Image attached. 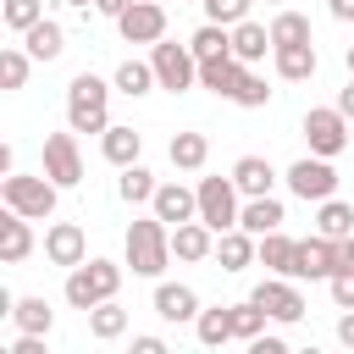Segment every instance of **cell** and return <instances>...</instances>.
I'll list each match as a JSON object with an SVG mask.
<instances>
[{"mask_svg":"<svg viewBox=\"0 0 354 354\" xmlns=\"http://www.w3.org/2000/svg\"><path fill=\"white\" fill-rule=\"evenodd\" d=\"M66 127L72 133H111V83L94 72H77L66 83Z\"/></svg>","mask_w":354,"mask_h":354,"instance_id":"obj_1","label":"cell"},{"mask_svg":"<svg viewBox=\"0 0 354 354\" xmlns=\"http://www.w3.org/2000/svg\"><path fill=\"white\" fill-rule=\"evenodd\" d=\"M55 194L61 188L44 171H11V177H0V205L17 210V216H28V221H50L55 216Z\"/></svg>","mask_w":354,"mask_h":354,"instance_id":"obj_2","label":"cell"},{"mask_svg":"<svg viewBox=\"0 0 354 354\" xmlns=\"http://www.w3.org/2000/svg\"><path fill=\"white\" fill-rule=\"evenodd\" d=\"M127 266H133V277H160L171 266V227L155 216H138L127 227Z\"/></svg>","mask_w":354,"mask_h":354,"instance_id":"obj_3","label":"cell"},{"mask_svg":"<svg viewBox=\"0 0 354 354\" xmlns=\"http://www.w3.org/2000/svg\"><path fill=\"white\" fill-rule=\"evenodd\" d=\"M116 288H122V266L116 260H83L77 271H66V304L83 310V315L100 310V304H111Z\"/></svg>","mask_w":354,"mask_h":354,"instance_id":"obj_4","label":"cell"},{"mask_svg":"<svg viewBox=\"0 0 354 354\" xmlns=\"http://www.w3.org/2000/svg\"><path fill=\"white\" fill-rule=\"evenodd\" d=\"M199 221L221 238V232H232L238 227V216H243V194L232 188V177H199Z\"/></svg>","mask_w":354,"mask_h":354,"instance_id":"obj_5","label":"cell"},{"mask_svg":"<svg viewBox=\"0 0 354 354\" xmlns=\"http://www.w3.org/2000/svg\"><path fill=\"white\" fill-rule=\"evenodd\" d=\"M149 66H155V83H160L166 94H188V88H199V61H194L188 44L160 39V44L149 50Z\"/></svg>","mask_w":354,"mask_h":354,"instance_id":"obj_6","label":"cell"},{"mask_svg":"<svg viewBox=\"0 0 354 354\" xmlns=\"http://www.w3.org/2000/svg\"><path fill=\"white\" fill-rule=\"evenodd\" d=\"M304 138H310V155L337 160V155L348 149L354 127L343 122V111H337V105H315V111H304Z\"/></svg>","mask_w":354,"mask_h":354,"instance_id":"obj_7","label":"cell"},{"mask_svg":"<svg viewBox=\"0 0 354 354\" xmlns=\"http://www.w3.org/2000/svg\"><path fill=\"white\" fill-rule=\"evenodd\" d=\"M288 188L304 205H326V199H337V166L321 160V155H304V160L288 166Z\"/></svg>","mask_w":354,"mask_h":354,"instance_id":"obj_8","label":"cell"},{"mask_svg":"<svg viewBox=\"0 0 354 354\" xmlns=\"http://www.w3.org/2000/svg\"><path fill=\"white\" fill-rule=\"evenodd\" d=\"M343 266H348L343 243H332V238H299V266H293V282H332Z\"/></svg>","mask_w":354,"mask_h":354,"instance_id":"obj_9","label":"cell"},{"mask_svg":"<svg viewBox=\"0 0 354 354\" xmlns=\"http://www.w3.org/2000/svg\"><path fill=\"white\" fill-rule=\"evenodd\" d=\"M277 326H293V321H304V293H299V282H288V277H266V282H254V293H249Z\"/></svg>","mask_w":354,"mask_h":354,"instance_id":"obj_10","label":"cell"},{"mask_svg":"<svg viewBox=\"0 0 354 354\" xmlns=\"http://www.w3.org/2000/svg\"><path fill=\"white\" fill-rule=\"evenodd\" d=\"M44 177H50L55 188H77V183H83L77 133H50V138H44Z\"/></svg>","mask_w":354,"mask_h":354,"instance_id":"obj_11","label":"cell"},{"mask_svg":"<svg viewBox=\"0 0 354 354\" xmlns=\"http://www.w3.org/2000/svg\"><path fill=\"white\" fill-rule=\"evenodd\" d=\"M116 33H122V44H160L166 39V6L160 0H133L127 6V17L116 22Z\"/></svg>","mask_w":354,"mask_h":354,"instance_id":"obj_12","label":"cell"},{"mask_svg":"<svg viewBox=\"0 0 354 354\" xmlns=\"http://www.w3.org/2000/svg\"><path fill=\"white\" fill-rule=\"evenodd\" d=\"M44 260L77 271V266L88 260V238H83V227H77V221H50V227H44Z\"/></svg>","mask_w":354,"mask_h":354,"instance_id":"obj_13","label":"cell"},{"mask_svg":"<svg viewBox=\"0 0 354 354\" xmlns=\"http://www.w3.org/2000/svg\"><path fill=\"white\" fill-rule=\"evenodd\" d=\"M149 216H155V221H166V227L177 232V227L199 221V194H194V188H183V183H160V194H155Z\"/></svg>","mask_w":354,"mask_h":354,"instance_id":"obj_14","label":"cell"},{"mask_svg":"<svg viewBox=\"0 0 354 354\" xmlns=\"http://www.w3.org/2000/svg\"><path fill=\"white\" fill-rule=\"evenodd\" d=\"M227 177H232V188H238L243 199H271V188H277V171H271L266 155H238Z\"/></svg>","mask_w":354,"mask_h":354,"instance_id":"obj_15","label":"cell"},{"mask_svg":"<svg viewBox=\"0 0 354 354\" xmlns=\"http://www.w3.org/2000/svg\"><path fill=\"white\" fill-rule=\"evenodd\" d=\"M199 293L188 288V282H155V315L160 321H171V326H183V321H199Z\"/></svg>","mask_w":354,"mask_h":354,"instance_id":"obj_16","label":"cell"},{"mask_svg":"<svg viewBox=\"0 0 354 354\" xmlns=\"http://www.w3.org/2000/svg\"><path fill=\"white\" fill-rule=\"evenodd\" d=\"M11 321H17V332H22V337H50L55 310H50V299H44V293H22V299H11Z\"/></svg>","mask_w":354,"mask_h":354,"instance_id":"obj_17","label":"cell"},{"mask_svg":"<svg viewBox=\"0 0 354 354\" xmlns=\"http://www.w3.org/2000/svg\"><path fill=\"white\" fill-rule=\"evenodd\" d=\"M100 155L111 160V166H138V155H144V133L138 127H122V122H111V133H100Z\"/></svg>","mask_w":354,"mask_h":354,"instance_id":"obj_18","label":"cell"},{"mask_svg":"<svg viewBox=\"0 0 354 354\" xmlns=\"http://www.w3.org/2000/svg\"><path fill=\"white\" fill-rule=\"evenodd\" d=\"M282 221H288V210H282V199H277V194H271V199H243V216H238V227H243L249 238L282 232Z\"/></svg>","mask_w":354,"mask_h":354,"instance_id":"obj_19","label":"cell"},{"mask_svg":"<svg viewBox=\"0 0 354 354\" xmlns=\"http://www.w3.org/2000/svg\"><path fill=\"white\" fill-rule=\"evenodd\" d=\"M28 254H33V227H28V216L6 210V216H0V260H6V266H22Z\"/></svg>","mask_w":354,"mask_h":354,"instance_id":"obj_20","label":"cell"},{"mask_svg":"<svg viewBox=\"0 0 354 354\" xmlns=\"http://www.w3.org/2000/svg\"><path fill=\"white\" fill-rule=\"evenodd\" d=\"M254 260H260V238H249L243 227H232V232L216 238V266H221V271H243V266H254Z\"/></svg>","mask_w":354,"mask_h":354,"instance_id":"obj_21","label":"cell"},{"mask_svg":"<svg viewBox=\"0 0 354 354\" xmlns=\"http://www.w3.org/2000/svg\"><path fill=\"white\" fill-rule=\"evenodd\" d=\"M243 61H232V55H221V61H205L199 66V88H210L216 100H232L238 94V83H243Z\"/></svg>","mask_w":354,"mask_h":354,"instance_id":"obj_22","label":"cell"},{"mask_svg":"<svg viewBox=\"0 0 354 354\" xmlns=\"http://www.w3.org/2000/svg\"><path fill=\"white\" fill-rule=\"evenodd\" d=\"M171 254L188 260V266H194V260H216V232H210L205 221H188V227L171 232Z\"/></svg>","mask_w":354,"mask_h":354,"instance_id":"obj_23","label":"cell"},{"mask_svg":"<svg viewBox=\"0 0 354 354\" xmlns=\"http://www.w3.org/2000/svg\"><path fill=\"white\" fill-rule=\"evenodd\" d=\"M260 266H266L271 277H288V282H293V266H299V238H288V232H266V238H260Z\"/></svg>","mask_w":354,"mask_h":354,"instance_id":"obj_24","label":"cell"},{"mask_svg":"<svg viewBox=\"0 0 354 354\" xmlns=\"http://www.w3.org/2000/svg\"><path fill=\"white\" fill-rule=\"evenodd\" d=\"M315 238L348 243V238H354V205H348V199H326V205H315Z\"/></svg>","mask_w":354,"mask_h":354,"instance_id":"obj_25","label":"cell"},{"mask_svg":"<svg viewBox=\"0 0 354 354\" xmlns=\"http://www.w3.org/2000/svg\"><path fill=\"white\" fill-rule=\"evenodd\" d=\"M266 50H277V44H271V28H260L254 17L232 28V61H243V66H254V61H266Z\"/></svg>","mask_w":354,"mask_h":354,"instance_id":"obj_26","label":"cell"},{"mask_svg":"<svg viewBox=\"0 0 354 354\" xmlns=\"http://www.w3.org/2000/svg\"><path fill=\"white\" fill-rule=\"evenodd\" d=\"M271 61H277V77H282V83H310V77H315V66H321V55H315V44H293V50H271Z\"/></svg>","mask_w":354,"mask_h":354,"instance_id":"obj_27","label":"cell"},{"mask_svg":"<svg viewBox=\"0 0 354 354\" xmlns=\"http://www.w3.org/2000/svg\"><path fill=\"white\" fill-rule=\"evenodd\" d=\"M22 50H28L33 61H55V55L66 50V28H61L55 17H44L39 28H28V33H22Z\"/></svg>","mask_w":354,"mask_h":354,"instance_id":"obj_28","label":"cell"},{"mask_svg":"<svg viewBox=\"0 0 354 354\" xmlns=\"http://www.w3.org/2000/svg\"><path fill=\"white\" fill-rule=\"evenodd\" d=\"M166 155H171V166H177V171H199V166L210 160V138H205V133H194V127H188V133H171Z\"/></svg>","mask_w":354,"mask_h":354,"instance_id":"obj_29","label":"cell"},{"mask_svg":"<svg viewBox=\"0 0 354 354\" xmlns=\"http://www.w3.org/2000/svg\"><path fill=\"white\" fill-rule=\"evenodd\" d=\"M116 194H122V205H155V194H160V177L138 160V166H127L122 177H116Z\"/></svg>","mask_w":354,"mask_h":354,"instance_id":"obj_30","label":"cell"},{"mask_svg":"<svg viewBox=\"0 0 354 354\" xmlns=\"http://www.w3.org/2000/svg\"><path fill=\"white\" fill-rule=\"evenodd\" d=\"M271 44H277V50H293V44H315V33H310V17L282 6V11L271 17Z\"/></svg>","mask_w":354,"mask_h":354,"instance_id":"obj_31","label":"cell"},{"mask_svg":"<svg viewBox=\"0 0 354 354\" xmlns=\"http://www.w3.org/2000/svg\"><path fill=\"white\" fill-rule=\"evenodd\" d=\"M188 50H194V61H199V66H205V61H221V55H232V28L205 22V28H194V33H188Z\"/></svg>","mask_w":354,"mask_h":354,"instance_id":"obj_32","label":"cell"},{"mask_svg":"<svg viewBox=\"0 0 354 354\" xmlns=\"http://www.w3.org/2000/svg\"><path fill=\"white\" fill-rule=\"evenodd\" d=\"M194 337H199L205 348H221V343H232V304H210V310H199V321H194Z\"/></svg>","mask_w":354,"mask_h":354,"instance_id":"obj_33","label":"cell"},{"mask_svg":"<svg viewBox=\"0 0 354 354\" xmlns=\"http://www.w3.org/2000/svg\"><path fill=\"white\" fill-rule=\"evenodd\" d=\"M111 88H116V94H127V100H144V94H149V88H160V83H155V66H149V61H122V66H116V77H111Z\"/></svg>","mask_w":354,"mask_h":354,"instance_id":"obj_34","label":"cell"},{"mask_svg":"<svg viewBox=\"0 0 354 354\" xmlns=\"http://www.w3.org/2000/svg\"><path fill=\"white\" fill-rule=\"evenodd\" d=\"M88 332L100 337V343H116L122 332H127V310L111 299V304H100V310H88Z\"/></svg>","mask_w":354,"mask_h":354,"instance_id":"obj_35","label":"cell"},{"mask_svg":"<svg viewBox=\"0 0 354 354\" xmlns=\"http://www.w3.org/2000/svg\"><path fill=\"white\" fill-rule=\"evenodd\" d=\"M266 310L254 304V299H243V304H232V337L238 343H254V337H266Z\"/></svg>","mask_w":354,"mask_h":354,"instance_id":"obj_36","label":"cell"},{"mask_svg":"<svg viewBox=\"0 0 354 354\" xmlns=\"http://www.w3.org/2000/svg\"><path fill=\"white\" fill-rule=\"evenodd\" d=\"M28 72H33V55L22 44H6L0 50V83L6 88H28Z\"/></svg>","mask_w":354,"mask_h":354,"instance_id":"obj_37","label":"cell"},{"mask_svg":"<svg viewBox=\"0 0 354 354\" xmlns=\"http://www.w3.org/2000/svg\"><path fill=\"white\" fill-rule=\"evenodd\" d=\"M0 17H6V28H11V33H28V28H39V22H44V0H6V6H0Z\"/></svg>","mask_w":354,"mask_h":354,"instance_id":"obj_38","label":"cell"},{"mask_svg":"<svg viewBox=\"0 0 354 354\" xmlns=\"http://www.w3.org/2000/svg\"><path fill=\"white\" fill-rule=\"evenodd\" d=\"M232 105H243V111H266L271 105V88H266V77L249 66L243 72V83H238V94H232Z\"/></svg>","mask_w":354,"mask_h":354,"instance_id":"obj_39","label":"cell"},{"mask_svg":"<svg viewBox=\"0 0 354 354\" xmlns=\"http://www.w3.org/2000/svg\"><path fill=\"white\" fill-rule=\"evenodd\" d=\"M249 6H254V0H205V22L238 28V22H249Z\"/></svg>","mask_w":354,"mask_h":354,"instance_id":"obj_40","label":"cell"},{"mask_svg":"<svg viewBox=\"0 0 354 354\" xmlns=\"http://www.w3.org/2000/svg\"><path fill=\"white\" fill-rule=\"evenodd\" d=\"M326 288H332V304H337V310H354V266H343Z\"/></svg>","mask_w":354,"mask_h":354,"instance_id":"obj_41","label":"cell"},{"mask_svg":"<svg viewBox=\"0 0 354 354\" xmlns=\"http://www.w3.org/2000/svg\"><path fill=\"white\" fill-rule=\"evenodd\" d=\"M127 354H171V348H166V337H155V332H138V337L127 343Z\"/></svg>","mask_w":354,"mask_h":354,"instance_id":"obj_42","label":"cell"},{"mask_svg":"<svg viewBox=\"0 0 354 354\" xmlns=\"http://www.w3.org/2000/svg\"><path fill=\"white\" fill-rule=\"evenodd\" d=\"M249 354H293V348H288L282 337H271V332H266V337H254V343H249Z\"/></svg>","mask_w":354,"mask_h":354,"instance_id":"obj_43","label":"cell"},{"mask_svg":"<svg viewBox=\"0 0 354 354\" xmlns=\"http://www.w3.org/2000/svg\"><path fill=\"white\" fill-rule=\"evenodd\" d=\"M6 354H50V348H44V337H22V332H17V343H11Z\"/></svg>","mask_w":354,"mask_h":354,"instance_id":"obj_44","label":"cell"},{"mask_svg":"<svg viewBox=\"0 0 354 354\" xmlns=\"http://www.w3.org/2000/svg\"><path fill=\"white\" fill-rule=\"evenodd\" d=\"M127 6H133V0H94V11H100V17H111V22H122V17H127Z\"/></svg>","mask_w":354,"mask_h":354,"instance_id":"obj_45","label":"cell"},{"mask_svg":"<svg viewBox=\"0 0 354 354\" xmlns=\"http://www.w3.org/2000/svg\"><path fill=\"white\" fill-rule=\"evenodd\" d=\"M337 111H343V122L354 127V77H348V83L337 88Z\"/></svg>","mask_w":354,"mask_h":354,"instance_id":"obj_46","label":"cell"},{"mask_svg":"<svg viewBox=\"0 0 354 354\" xmlns=\"http://www.w3.org/2000/svg\"><path fill=\"white\" fill-rule=\"evenodd\" d=\"M337 343L354 354V310H343V315H337Z\"/></svg>","mask_w":354,"mask_h":354,"instance_id":"obj_47","label":"cell"},{"mask_svg":"<svg viewBox=\"0 0 354 354\" xmlns=\"http://www.w3.org/2000/svg\"><path fill=\"white\" fill-rule=\"evenodd\" d=\"M326 11H332L337 22H354V0H326Z\"/></svg>","mask_w":354,"mask_h":354,"instance_id":"obj_48","label":"cell"},{"mask_svg":"<svg viewBox=\"0 0 354 354\" xmlns=\"http://www.w3.org/2000/svg\"><path fill=\"white\" fill-rule=\"evenodd\" d=\"M66 6H72L77 17H88V11H94V0H66Z\"/></svg>","mask_w":354,"mask_h":354,"instance_id":"obj_49","label":"cell"},{"mask_svg":"<svg viewBox=\"0 0 354 354\" xmlns=\"http://www.w3.org/2000/svg\"><path fill=\"white\" fill-rule=\"evenodd\" d=\"M343 66H348V77H354V44H348V50H343Z\"/></svg>","mask_w":354,"mask_h":354,"instance_id":"obj_50","label":"cell"},{"mask_svg":"<svg viewBox=\"0 0 354 354\" xmlns=\"http://www.w3.org/2000/svg\"><path fill=\"white\" fill-rule=\"evenodd\" d=\"M343 254H348V266H354V238H348V243H343Z\"/></svg>","mask_w":354,"mask_h":354,"instance_id":"obj_51","label":"cell"},{"mask_svg":"<svg viewBox=\"0 0 354 354\" xmlns=\"http://www.w3.org/2000/svg\"><path fill=\"white\" fill-rule=\"evenodd\" d=\"M293 354H321V348H315V343H310V348H293Z\"/></svg>","mask_w":354,"mask_h":354,"instance_id":"obj_52","label":"cell"},{"mask_svg":"<svg viewBox=\"0 0 354 354\" xmlns=\"http://www.w3.org/2000/svg\"><path fill=\"white\" fill-rule=\"evenodd\" d=\"M271 6H282V0H271Z\"/></svg>","mask_w":354,"mask_h":354,"instance_id":"obj_53","label":"cell"},{"mask_svg":"<svg viewBox=\"0 0 354 354\" xmlns=\"http://www.w3.org/2000/svg\"><path fill=\"white\" fill-rule=\"evenodd\" d=\"M348 149H354V138H348Z\"/></svg>","mask_w":354,"mask_h":354,"instance_id":"obj_54","label":"cell"},{"mask_svg":"<svg viewBox=\"0 0 354 354\" xmlns=\"http://www.w3.org/2000/svg\"><path fill=\"white\" fill-rule=\"evenodd\" d=\"M199 6H205V0H199Z\"/></svg>","mask_w":354,"mask_h":354,"instance_id":"obj_55","label":"cell"}]
</instances>
